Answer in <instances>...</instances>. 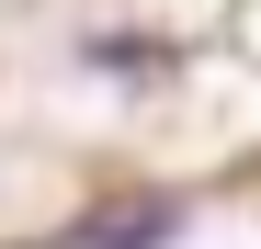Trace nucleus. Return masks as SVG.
<instances>
[{
    "mask_svg": "<svg viewBox=\"0 0 261 249\" xmlns=\"http://www.w3.org/2000/svg\"><path fill=\"white\" fill-rule=\"evenodd\" d=\"M182 227H193V215L159 193V204H102V215H80L68 249H182Z\"/></svg>",
    "mask_w": 261,
    "mask_h": 249,
    "instance_id": "1",
    "label": "nucleus"
},
{
    "mask_svg": "<svg viewBox=\"0 0 261 249\" xmlns=\"http://www.w3.org/2000/svg\"><path fill=\"white\" fill-rule=\"evenodd\" d=\"M159 57H170V46H148V34H102V46H91V68H102V79H148Z\"/></svg>",
    "mask_w": 261,
    "mask_h": 249,
    "instance_id": "2",
    "label": "nucleus"
}]
</instances>
